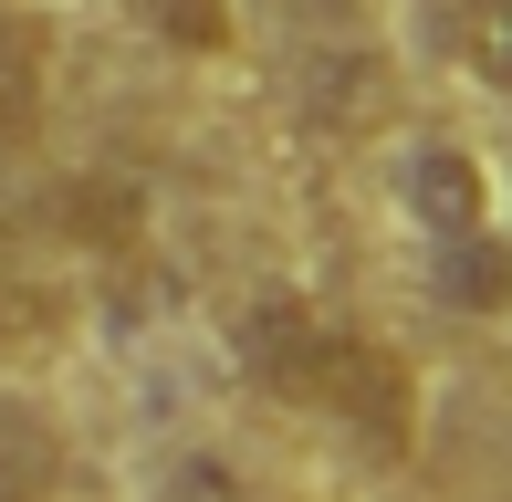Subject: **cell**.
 <instances>
[{"mask_svg": "<svg viewBox=\"0 0 512 502\" xmlns=\"http://www.w3.org/2000/svg\"><path fill=\"white\" fill-rule=\"evenodd\" d=\"M136 11H147V32L168 53H220L230 42V0H136Z\"/></svg>", "mask_w": 512, "mask_h": 502, "instance_id": "5b68a950", "label": "cell"}, {"mask_svg": "<svg viewBox=\"0 0 512 502\" xmlns=\"http://www.w3.org/2000/svg\"><path fill=\"white\" fill-rule=\"evenodd\" d=\"M42 74H53V32L32 11H0V157L32 147L42 126Z\"/></svg>", "mask_w": 512, "mask_h": 502, "instance_id": "3957f363", "label": "cell"}, {"mask_svg": "<svg viewBox=\"0 0 512 502\" xmlns=\"http://www.w3.org/2000/svg\"><path fill=\"white\" fill-rule=\"evenodd\" d=\"M21 272H32V251H21V231H11V210H0V293H21Z\"/></svg>", "mask_w": 512, "mask_h": 502, "instance_id": "8992f818", "label": "cell"}, {"mask_svg": "<svg viewBox=\"0 0 512 502\" xmlns=\"http://www.w3.org/2000/svg\"><path fill=\"white\" fill-rule=\"evenodd\" d=\"M439 32H450V53L512 105V0H439Z\"/></svg>", "mask_w": 512, "mask_h": 502, "instance_id": "277c9868", "label": "cell"}, {"mask_svg": "<svg viewBox=\"0 0 512 502\" xmlns=\"http://www.w3.org/2000/svg\"><path fill=\"white\" fill-rule=\"evenodd\" d=\"M63 429H53V408H32V398H11L0 387V502H63Z\"/></svg>", "mask_w": 512, "mask_h": 502, "instance_id": "7a4b0ae2", "label": "cell"}, {"mask_svg": "<svg viewBox=\"0 0 512 502\" xmlns=\"http://www.w3.org/2000/svg\"><path fill=\"white\" fill-rule=\"evenodd\" d=\"M230 346H241V377L262 387V398L324 419L335 440H356L366 461H398V450L418 440L408 356L387 346V335H366L356 314L314 304V293H262V304H241Z\"/></svg>", "mask_w": 512, "mask_h": 502, "instance_id": "6da1fadb", "label": "cell"}]
</instances>
